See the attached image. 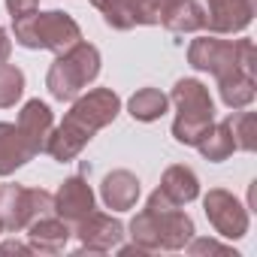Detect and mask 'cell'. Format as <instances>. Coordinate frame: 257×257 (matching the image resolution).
<instances>
[{
    "label": "cell",
    "instance_id": "1",
    "mask_svg": "<svg viewBox=\"0 0 257 257\" xmlns=\"http://www.w3.org/2000/svg\"><path fill=\"white\" fill-rule=\"evenodd\" d=\"M121 112V100L112 88H94L85 97L73 100V109L64 115V121L58 127H52L46 152L58 161L67 164L73 161L91 140L97 131H103L106 124H112Z\"/></svg>",
    "mask_w": 257,
    "mask_h": 257
},
{
    "label": "cell",
    "instance_id": "2",
    "mask_svg": "<svg viewBox=\"0 0 257 257\" xmlns=\"http://www.w3.org/2000/svg\"><path fill=\"white\" fill-rule=\"evenodd\" d=\"M194 221L182 212V206L173 209H152L146 206L131 221V239L140 251H179L194 239Z\"/></svg>",
    "mask_w": 257,
    "mask_h": 257
},
{
    "label": "cell",
    "instance_id": "3",
    "mask_svg": "<svg viewBox=\"0 0 257 257\" xmlns=\"http://www.w3.org/2000/svg\"><path fill=\"white\" fill-rule=\"evenodd\" d=\"M13 34H16L19 46H25V49H49L55 55H64L76 43H82V31H79L76 19L61 13V10L19 16V19H13Z\"/></svg>",
    "mask_w": 257,
    "mask_h": 257
},
{
    "label": "cell",
    "instance_id": "4",
    "mask_svg": "<svg viewBox=\"0 0 257 257\" xmlns=\"http://www.w3.org/2000/svg\"><path fill=\"white\" fill-rule=\"evenodd\" d=\"M170 100L176 103L179 115L173 121V137L182 146H197L206 131L215 124V103L209 97V88L200 79H179L173 85Z\"/></svg>",
    "mask_w": 257,
    "mask_h": 257
},
{
    "label": "cell",
    "instance_id": "5",
    "mask_svg": "<svg viewBox=\"0 0 257 257\" xmlns=\"http://www.w3.org/2000/svg\"><path fill=\"white\" fill-rule=\"evenodd\" d=\"M100 76V52L91 43H76L70 52L58 55L49 67L46 88L55 100H76Z\"/></svg>",
    "mask_w": 257,
    "mask_h": 257
},
{
    "label": "cell",
    "instance_id": "6",
    "mask_svg": "<svg viewBox=\"0 0 257 257\" xmlns=\"http://www.w3.org/2000/svg\"><path fill=\"white\" fill-rule=\"evenodd\" d=\"M188 64L194 70L212 73L218 82L233 76L236 70L254 73V43L251 40H218V37H200L188 49Z\"/></svg>",
    "mask_w": 257,
    "mask_h": 257
},
{
    "label": "cell",
    "instance_id": "7",
    "mask_svg": "<svg viewBox=\"0 0 257 257\" xmlns=\"http://www.w3.org/2000/svg\"><path fill=\"white\" fill-rule=\"evenodd\" d=\"M55 215V194L43 188H22V185H4L0 188V224L10 233L28 230L31 221Z\"/></svg>",
    "mask_w": 257,
    "mask_h": 257
},
{
    "label": "cell",
    "instance_id": "8",
    "mask_svg": "<svg viewBox=\"0 0 257 257\" xmlns=\"http://www.w3.org/2000/svg\"><path fill=\"white\" fill-rule=\"evenodd\" d=\"M203 209L209 224L215 227V233H221L224 239H242L248 233V209L224 188H212L203 197Z\"/></svg>",
    "mask_w": 257,
    "mask_h": 257
},
{
    "label": "cell",
    "instance_id": "9",
    "mask_svg": "<svg viewBox=\"0 0 257 257\" xmlns=\"http://www.w3.org/2000/svg\"><path fill=\"white\" fill-rule=\"evenodd\" d=\"M203 4V31L221 37V34H239L254 19V0H200Z\"/></svg>",
    "mask_w": 257,
    "mask_h": 257
},
{
    "label": "cell",
    "instance_id": "10",
    "mask_svg": "<svg viewBox=\"0 0 257 257\" xmlns=\"http://www.w3.org/2000/svg\"><path fill=\"white\" fill-rule=\"evenodd\" d=\"M76 236L82 242V251H91V254H106L112 248L121 245L124 239V224L112 215H103V212H91L88 218H82L76 224Z\"/></svg>",
    "mask_w": 257,
    "mask_h": 257
},
{
    "label": "cell",
    "instance_id": "11",
    "mask_svg": "<svg viewBox=\"0 0 257 257\" xmlns=\"http://www.w3.org/2000/svg\"><path fill=\"white\" fill-rule=\"evenodd\" d=\"M94 212V191L85 179L73 176L67 179L58 194H55V215L64 218L67 224H79L82 218H88Z\"/></svg>",
    "mask_w": 257,
    "mask_h": 257
},
{
    "label": "cell",
    "instance_id": "12",
    "mask_svg": "<svg viewBox=\"0 0 257 257\" xmlns=\"http://www.w3.org/2000/svg\"><path fill=\"white\" fill-rule=\"evenodd\" d=\"M70 236H73L70 224L55 215L37 218L28 224V245H31V251H40V254H61L67 248Z\"/></svg>",
    "mask_w": 257,
    "mask_h": 257
},
{
    "label": "cell",
    "instance_id": "13",
    "mask_svg": "<svg viewBox=\"0 0 257 257\" xmlns=\"http://www.w3.org/2000/svg\"><path fill=\"white\" fill-rule=\"evenodd\" d=\"M52 127H55V115H52V109L43 100H28L25 109L19 112V131L25 134V140L34 149V155L46 152Z\"/></svg>",
    "mask_w": 257,
    "mask_h": 257
},
{
    "label": "cell",
    "instance_id": "14",
    "mask_svg": "<svg viewBox=\"0 0 257 257\" xmlns=\"http://www.w3.org/2000/svg\"><path fill=\"white\" fill-rule=\"evenodd\" d=\"M100 197H103L106 209L127 212V209H134L137 200H140V179L131 170H112L103 179V185H100Z\"/></svg>",
    "mask_w": 257,
    "mask_h": 257
},
{
    "label": "cell",
    "instance_id": "15",
    "mask_svg": "<svg viewBox=\"0 0 257 257\" xmlns=\"http://www.w3.org/2000/svg\"><path fill=\"white\" fill-rule=\"evenodd\" d=\"M34 155V149L28 146L25 134L19 131V124L0 121V176H13L19 167H25Z\"/></svg>",
    "mask_w": 257,
    "mask_h": 257
},
{
    "label": "cell",
    "instance_id": "16",
    "mask_svg": "<svg viewBox=\"0 0 257 257\" xmlns=\"http://www.w3.org/2000/svg\"><path fill=\"white\" fill-rule=\"evenodd\" d=\"M173 206H188L191 200L200 197V179L194 170L188 167H170L161 179V188H158Z\"/></svg>",
    "mask_w": 257,
    "mask_h": 257
},
{
    "label": "cell",
    "instance_id": "17",
    "mask_svg": "<svg viewBox=\"0 0 257 257\" xmlns=\"http://www.w3.org/2000/svg\"><path fill=\"white\" fill-rule=\"evenodd\" d=\"M218 88H221L224 106H230V109H245V106H251V103H254V94H257V91H254V73H251V70H236L233 76L221 79Z\"/></svg>",
    "mask_w": 257,
    "mask_h": 257
},
{
    "label": "cell",
    "instance_id": "18",
    "mask_svg": "<svg viewBox=\"0 0 257 257\" xmlns=\"http://www.w3.org/2000/svg\"><path fill=\"white\" fill-rule=\"evenodd\" d=\"M167 106H170V97L161 94L158 88H140L131 100H127V112L134 115V121H146V124L164 118Z\"/></svg>",
    "mask_w": 257,
    "mask_h": 257
},
{
    "label": "cell",
    "instance_id": "19",
    "mask_svg": "<svg viewBox=\"0 0 257 257\" xmlns=\"http://www.w3.org/2000/svg\"><path fill=\"white\" fill-rule=\"evenodd\" d=\"M91 4L103 13V22L112 31L137 28V7H140V0H91Z\"/></svg>",
    "mask_w": 257,
    "mask_h": 257
},
{
    "label": "cell",
    "instance_id": "20",
    "mask_svg": "<svg viewBox=\"0 0 257 257\" xmlns=\"http://www.w3.org/2000/svg\"><path fill=\"white\" fill-rule=\"evenodd\" d=\"M230 140L236 146V152H254L257 149V118L254 112H230L224 118Z\"/></svg>",
    "mask_w": 257,
    "mask_h": 257
},
{
    "label": "cell",
    "instance_id": "21",
    "mask_svg": "<svg viewBox=\"0 0 257 257\" xmlns=\"http://www.w3.org/2000/svg\"><path fill=\"white\" fill-rule=\"evenodd\" d=\"M197 149H200V155H203L206 161H212V164H221V161H227V158L236 152V146H233V140H230V131H227L224 121L209 127L206 137L197 143Z\"/></svg>",
    "mask_w": 257,
    "mask_h": 257
},
{
    "label": "cell",
    "instance_id": "22",
    "mask_svg": "<svg viewBox=\"0 0 257 257\" xmlns=\"http://www.w3.org/2000/svg\"><path fill=\"white\" fill-rule=\"evenodd\" d=\"M164 28L173 31V34H197V31H203V4L200 0H182V4H176V10L167 16Z\"/></svg>",
    "mask_w": 257,
    "mask_h": 257
},
{
    "label": "cell",
    "instance_id": "23",
    "mask_svg": "<svg viewBox=\"0 0 257 257\" xmlns=\"http://www.w3.org/2000/svg\"><path fill=\"white\" fill-rule=\"evenodd\" d=\"M25 94V73L13 64H0V109H10Z\"/></svg>",
    "mask_w": 257,
    "mask_h": 257
},
{
    "label": "cell",
    "instance_id": "24",
    "mask_svg": "<svg viewBox=\"0 0 257 257\" xmlns=\"http://www.w3.org/2000/svg\"><path fill=\"white\" fill-rule=\"evenodd\" d=\"M182 0H140L137 7V25H164L167 16Z\"/></svg>",
    "mask_w": 257,
    "mask_h": 257
},
{
    "label": "cell",
    "instance_id": "25",
    "mask_svg": "<svg viewBox=\"0 0 257 257\" xmlns=\"http://www.w3.org/2000/svg\"><path fill=\"white\" fill-rule=\"evenodd\" d=\"M188 251L194 254V257H203V254H224V257H239L230 245H221V242H215V239H191L188 242Z\"/></svg>",
    "mask_w": 257,
    "mask_h": 257
},
{
    "label": "cell",
    "instance_id": "26",
    "mask_svg": "<svg viewBox=\"0 0 257 257\" xmlns=\"http://www.w3.org/2000/svg\"><path fill=\"white\" fill-rule=\"evenodd\" d=\"M7 10H10L13 19H19V16H31V13L40 10V0H7Z\"/></svg>",
    "mask_w": 257,
    "mask_h": 257
},
{
    "label": "cell",
    "instance_id": "27",
    "mask_svg": "<svg viewBox=\"0 0 257 257\" xmlns=\"http://www.w3.org/2000/svg\"><path fill=\"white\" fill-rule=\"evenodd\" d=\"M10 52H13V40L7 37L4 28H0V64H7V61H10Z\"/></svg>",
    "mask_w": 257,
    "mask_h": 257
},
{
    "label": "cell",
    "instance_id": "28",
    "mask_svg": "<svg viewBox=\"0 0 257 257\" xmlns=\"http://www.w3.org/2000/svg\"><path fill=\"white\" fill-rule=\"evenodd\" d=\"M0 251H16V254H31V245H22V242H4Z\"/></svg>",
    "mask_w": 257,
    "mask_h": 257
},
{
    "label": "cell",
    "instance_id": "29",
    "mask_svg": "<svg viewBox=\"0 0 257 257\" xmlns=\"http://www.w3.org/2000/svg\"><path fill=\"white\" fill-rule=\"evenodd\" d=\"M0 233H4V224H0Z\"/></svg>",
    "mask_w": 257,
    "mask_h": 257
}]
</instances>
